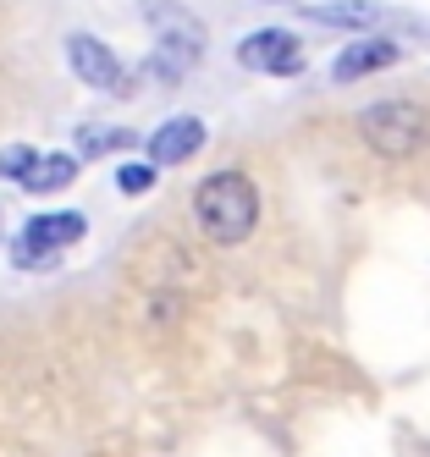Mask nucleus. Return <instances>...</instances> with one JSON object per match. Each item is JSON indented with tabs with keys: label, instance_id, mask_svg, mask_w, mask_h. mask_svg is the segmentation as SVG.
<instances>
[{
	"label": "nucleus",
	"instance_id": "f257e3e1",
	"mask_svg": "<svg viewBox=\"0 0 430 457\" xmlns=\"http://www.w3.org/2000/svg\"><path fill=\"white\" fill-rule=\"evenodd\" d=\"M193 220L215 248H238L259 226V187L243 171H215L193 187Z\"/></svg>",
	"mask_w": 430,
	"mask_h": 457
},
{
	"label": "nucleus",
	"instance_id": "f03ea898",
	"mask_svg": "<svg viewBox=\"0 0 430 457\" xmlns=\"http://www.w3.org/2000/svg\"><path fill=\"white\" fill-rule=\"evenodd\" d=\"M358 133L381 160H409L430 144V116L414 100H375L358 111Z\"/></svg>",
	"mask_w": 430,
	"mask_h": 457
},
{
	"label": "nucleus",
	"instance_id": "7ed1b4c3",
	"mask_svg": "<svg viewBox=\"0 0 430 457\" xmlns=\"http://www.w3.org/2000/svg\"><path fill=\"white\" fill-rule=\"evenodd\" d=\"M83 232H89V220H83L78 210L33 215L22 232H17V243H12V265H17V270H45V265H55V253L72 248Z\"/></svg>",
	"mask_w": 430,
	"mask_h": 457
},
{
	"label": "nucleus",
	"instance_id": "20e7f679",
	"mask_svg": "<svg viewBox=\"0 0 430 457\" xmlns=\"http://www.w3.org/2000/svg\"><path fill=\"white\" fill-rule=\"evenodd\" d=\"M66 61H72L78 83H89V88H99V94H127V88H132L127 67H122V61L99 45L94 34H72V39H66Z\"/></svg>",
	"mask_w": 430,
	"mask_h": 457
},
{
	"label": "nucleus",
	"instance_id": "39448f33",
	"mask_svg": "<svg viewBox=\"0 0 430 457\" xmlns=\"http://www.w3.org/2000/svg\"><path fill=\"white\" fill-rule=\"evenodd\" d=\"M238 61L249 72H271V78H292L304 67V45H298L287 28H265V34H249L238 45Z\"/></svg>",
	"mask_w": 430,
	"mask_h": 457
},
{
	"label": "nucleus",
	"instance_id": "423d86ee",
	"mask_svg": "<svg viewBox=\"0 0 430 457\" xmlns=\"http://www.w3.org/2000/svg\"><path fill=\"white\" fill-rule=\"evenodd\" d=\"M139 12H144V22L155 28V39L205 55V22H198V17L182 6V0H139Z\"/></svg>",
	"mask_w": 430,
	"mask_h": 457
},
{
	"label": "nucleus",
	"instance_id": "0eeeda50",
	"mask_svg": "<svg viewBox=\"0 0 430 457\" xmlns=\"http://www.w3.org/2000/svg\"><path fill=\"white\" fill-rule=\"evenodd\" d=\"M205 149V121L198 116H172L165 127L149 133V166H182Z\"/></svg>",
	"mask_w": 430,
	"mask_h": 457
},
{
	"label": "nucleus",
	"instance_id": "6e6552de",
	"mask_svg": "<svg viewBox=\"0 0 430 457\" xmlns=\"http://www.w3.org/2000/svg\"><path fill=\"white\" fill-rule=\"evenodd\" d=\"M392 61H397V45L392 39H353L337 61H331V78H337V83H358V78L386 72Z\"/></svg>",
	"mask_w": 430,
	"mask_h": 457
},
{
	"label": "nucleus",
	"instance_id": "1a4fd4ad",
	"mask_svg": "<svg viewBox=\"0 0 430 457\" xmlns=\"http://www.w3.org/2000/svg\"><path fill=\"white\" fill-rule=\"evenodd\" d=\"M72 177H78V154H39V160L28 166L22 187H28V193H61Z\"/></svg>",
	"mask_w": 430,
	"mask_h": 457
},
{
	"label": "nucleus",
	"instance_id": "9d476101",
	"mask_svg": "<svg viewBox=\"0 0 430 457\" xmlns=\"http://www.w3.org/2000/svg\"><path fill=\"white\" fill-rule=\"evenodd\" d=\"M309 17L331 22V28H375L381 6H375V0H325V6H309Z\"/></svg>",
	"mask_w": 430,
	"mask_h": 457
},
{
	"label": "nucleus",
	"instance_id": "9b49d317",
	"mask_svg": "<svg viewBox=\"0 0 430 457\" xmlns=\"http://www.w3.org/2000/svg\"><path fill=\"white\" fill-rule=\"evenodd\" d=\"M132 127H78V160H99V154H116L132 149Z\"/></svg>",
	"mask_w": 430,
	"mask_h": 457
},
{
	"label": "nucleus",
	"instance_id": "f8f14e48",
	"mask_svg": "<svg viewBox=\"0 0 430 457\" xmlns=\"http://www.w3.org/2000/svg\"><path fill=\"white\" fill-rule=\"evenodd\" d=\"M193 61H198L193 50H182V45H165V39H160V45H155V55H149V72H155L160 83H182V78L193 72Z\"/></svg>",
	"mask_w": 430,
	"mask_h": 457
},
{
	"label": "nucleus",
	"instance_id": "ddd939ff",
	"mask_svg": "<svg viewBox=\"0 0 430 457\" xmlns=\"http://www.w3.org/2000/svg\"><path fill=\"white\" fill-rule=\"evenodd\" d=\"M39 160V149H28V144H12V149H0V177H12V182H22L28 177V166Z\"/></svg>",
	"mask_w": 430,
	"mask_h": 457
},
{
	"label": "nucleus",
	"instance_id": "4468645a",
	"mask_svg": "<svg viewBox=\"0 0 430 457\" xmlns=\"http://www.w3.org/2000/svg\"><path fill=\"white\" fill-rule=\"evenodd\" d=\"M149 182H155V166H149V160H144V166H122V171H116V187H122V193H144Z\"/></svg>",
	"mask_w": 430,
	"mask_h": 457
},
{
	"label": "nucleus",
	"instance_id": "2eb2a0df",
	"mask_svg": "<svg viewBox=\"0 0 430 457\" xmlns=\"http://www.w3.org/2000/svg\"><path fill=\"white\" fill-rule=\"evenodd\" d=\"M276 6H292V0H276Z\"/></svg>",
	"mask_w": 430,
	"mask_h": 457
}]
</instances>
